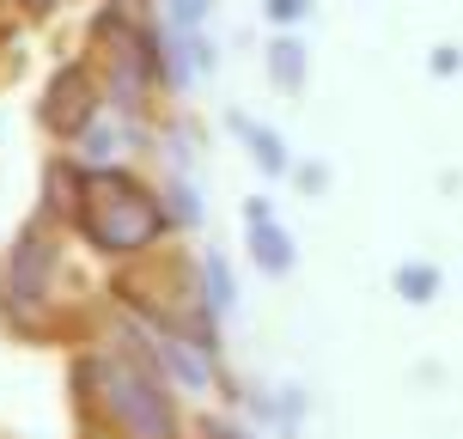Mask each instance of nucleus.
Listing matches in <instances>:
<instances>
[{
    "instance_id": "obj_5",
    "label": "nucleus",
    "mask_w": 463,
    "mask_h": 439,
    "mask_svg": "<svg viewBox=\"0 0 463 439\" xmlns=\"http://www.w3.org/2000/svg\"><path fill=\"white\" fill-rule=\"evenodd\" d=\"M269 68H275L280 86H299V80H305V55H299V43H293V37H280L275 55H269Z\"/></svg>"
},
{
    "instance_id": "obj_1",
    "label": "nucleus",
    "mask_w": 463,
    "mask_h": 439,
    "mask_svg": "<svg viewBox=\"0 0 463 439\" xmlns=\"http://www.w3.org/2000/svg\"><path fill=\"white\" fill-rule=\"evenodd\" d=\"M80 226H86V238H92L98 251H140V244L159 238L165 214L140 184L116 177V171H98V177H86Z\"/></svg>"
},
{
    "instance_id": "obj_11",
    "label": "nucleus",
    "mask_w": 463,
    "mask_h": 439,
    "mask_svg": "<svg viewBox=\"0 0 463 439\" xmlns=\"http://www.w3.org/2000/svg\"><path fill=\"white\" fill-rule=\"evenodd\" d=\"M31 6H43V0H31Z\"/></svg>"
},
{
    "instance_id": "obj_7",
    "label": "nucleus",
    "mask_w": 463,
    "mask_h": 439,
    "mask_svg": "<svg viewBox=\"0 0 463 439\" xmlns=\"http://www.w3.org/2000/svg\"><path fill=\"white\" fill-rule=\"evenodd\" d=\"M396 287H402V300H433V287H439V275H433V269H402V275H396Z\"/></svg>"
},
{
    "instance_id": "obj_6",
    "label": "nucleus",
    "mask_w": 463,
    "mask_h": 439,
    "mask_svg": "<svg viewBox=\"0 0 463 439\" xmlns=\"http://www.w3.org/2000/svg\"><path fill=\"white\" fill-rule=\"evenodd\" d=\"M244 135H250V147H256V159L269 165V171H287V153H280V140L269 135V129H250V122H238Z\"/></svg>"
},
{
    "instance_id": "obj_10",
    "label": "nucleus",
    "mask_w": 463,
    "mask_h": 439,
    "mask_svg": "<svg viewBox=\"0 0 463 439\" xmlns=\"http://www.w3.org/2000/svg\"><path fill=\"white\" fill-rule=\"evenodd\" d=\"M305 6H311V0H269V19L293 24V19H305Z\"/></svg>"
},
{
    "instance_id": "obj_9",
    "label": "nucleus",
    "mask_w": 463,
    "mask_h": 439,
    "mask_svg": "<svg viewBox=\"0 0 463 439\" xmlns=\"http://www.w3.org/2000/svg\"><path fill=\"white\" fill-rule=\"evenodd\" d=\"M171 19L184 24V31H195V24L208 19V0H171Z\"/></svg>"
},
{
    "instance_id": "obj_3",
    "label": "nucleus",
    "mask_w": 463,
    "mask_h": 439,
    "mask_svg": "<svg viewBox=\"0 0 463 439\" xmlns=\"http://www.w3.org/2000/svg\"><path fill=\"white\" fill-rule=\"evenodd\" d=\"M43 122L55 129V135H73V129L92 122V80H86V68H61L55 73L49 104H43Z\"/></svg>"
},
{
    "instance_id": "obj_2",
    "label": "nucleus",
    "mask_w": 463,
    "mask_h": 439,
    "mask_svg": "<svg viewBox=\"0 0 463 439\" xmlns=\"http://www.w3.org/2000/svg\"><path fill=\"white\" fill-rule=\"evenodd\" d=\"M98 378L110 385L104 403H110V415L140 439H171V409H165V396L153 391V378H140L128 367H98Z\"/></svg>"
},
{
    "instance_id": "obj_8",
    "label": "nucleus",
    "mask_w": 463,
    "mask_h": 439,
    "mask_svg": "<svg viewBox=\"0 0 463 439\" xmlns=\"http://www.w3.org/2000/svg\"><path fill=\"white\" fill-rule=\"evenodd\" d=\"M208 293H213V305H220V311L232 305V275H226V262H220V256H208Z\"/></svg>"
},
{
    "instance_id": "obj_4",
    "label": "nucleus",
    "mask_w": 463,
    "mask_h": 439,
    "mask_svg": "<svg viewBox=\"0 0 463 439\" xmlns=\"http://www.w3.org/2000/svg\"><path fill=\"white\" fill-rule=\"evenodd\" d=\"M250 251H256V262H262L269 275H287V269H293V244H287V232L269 220L262 202H250Z\"/></svg>"
}]
</instances>
